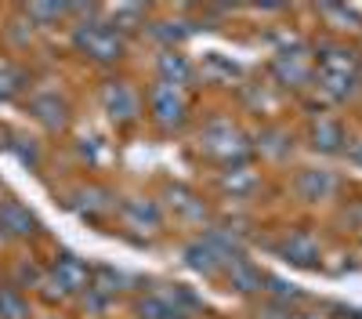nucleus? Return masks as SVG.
Instances as JSON below:
<instances>
[{
  "label": "nucleus",
  "mask_w": 362,
  "mask_h": 319,
  "mask_svg": "<svg viewBox=\"0 0 362 319\" xmlns=\"http://www.w3.org/2000/svg\"><path fill=\"white\" fill-rule=\"evenodd\" d=\"M312 58H315L312 91L326 105H344L348 98H355L358 83H362V54L355 44L326 37L312 47Z\"/></svg>",
  "instance_id": "obj_1"
},
{
  "label": "nucleus",
  "mask_w": 362,
  "mask_h": 319,
  "mask_svg": "<svg viewBox=\"0 0 362 319\" xmlns=\"http://www.w3.org/2000/svg\"><path fill=\"white\" fill-rule=\"evenodd\" d=\"M312 76H315V58H312V47H305V44L279 47L268 58V80L279 91H308Z\"/></svg>",
  "instance_id": "obj_6"
},
{
  "label": "nucleus",
  "mask_w": 362,
  "mask_h": 319,
  "mask_svg": "<svg viewBox=\"0 0 362 319\" xmlns=\"http://www.w3.org/2000/svg\"><path fill=\"white\" fill-rule=\"evenodd\" d=\"M98 102H102V112L109 116V124H116V127H134L145 116L141 91L124 76H109L98 91Z\"/></svg>",
  "instance_id": "obj_8"
},
{
  "label": "nucleus",
  "mask_w": 362,
  "mask_h": 319,
  "mask_svg": "<svg viewBox=\"0 0 362 319\" xmlns=\"http://www.w3.org/2000/svg\"><path fill=\"white\" fill-rule=\"evenodd\" d=\"M348 221H351V228L362 232V199H355L351 207H348Z\"/></svg>",
  "instance_id": "obj_28"
},
{
  "label": "nucleus",
  "mask_w": 362,
  "mask_h": 319,
  "mask_svg": "<svg viewBox=\"0 0 362 319\" xmlns=\"http://www.w3.org/2000/svg\"><path fill=\"white\" fill-rule=\"evenodd\" d=\"M218 189L228 196V199H250L261 192V170H254L250 163H235V167H225L218 174Z\"/></svg>",
  "instance_id": "obj_18"
},
{
  "label": "nucleus",
  "mask_w": 362,
  "mask_h": 319,
  "mask_svg": "<svg viewBox=\"0 0 362 319\" xmlns=\"http://www.w3.org/2000/svg\"><path fill=\"white\" fill-rule=\"evenodd\" d=\"M66 15H69V4H25V18L33 25H40V29L58 25Z\"/></svg>",
  "instance_id": "obj_25"
},
{
  "label": "nucleus",
  "mask_w": 362,
  "mask_h": 319,
  "mask_svg": "<svg viewBox=\"0 0 362 319\" xmlns=\"http://www.w3.org/2000/svg\"><path fill=\"white\" fill-rule=\"evenodd\" d=\"M109 25L116 33H138L141 25H148V8L145 4H116L109 8Z\"/></svg>",
  "instance_id": "obj_22"
},
{
  "label": "nucleus",
  "mask_w": 362,
  "mask_h": 319,
  "mask_svg": "<svg viewBox=\"0 0 362 319\" xmlns=\"http://www.w3.org/2000/svg\"><path fill=\"white\" fill-rule=\"evenodd\" d=\"M73 47L95 66H116L127 54V37L116 33L105 18H83L73 25Z\"/></svg>",
  "instance_id": "obj_4"
},
{
  "label": "nucleus",
  "mask_w": 362,
  "mask_h": 319,
  "mask_svg": "<svg viewBox=\"0 0 362 319\" xmlns=\"http://www.w3.org/2000/svg\"><path fill=\"white\" fill-rule=\"evenodd\" d=\"M264 319H297V315H290V312H279V308H272V305H268V315H264Z\"/></svg>",
  "instance_id": "obj_29"
},
{
  "label": "nucleus",
  "mask_w": 362,
  "mask_h": 319,
  "mask_svg": "<svg viewBox=\"0 0 362 319\" xmlns=\"http://www.w3.org/2000/svg\"><path fill=\"white\" fill-rule=\"evenodd\" d=\"M69 207L80 218H87V221H109V218H116V196L105 185H98V182H87V185L73 189Z\"/></svg>",
  "instance_id": "obj_13"
},
{
  "label": "nucleus",
  "mask_w": 362,
  "mask_h": 319,
  "mask_svg": "<svg viewBox=\"0 0 362 319\" xmlns=\"http://www.w3.org/2000/svg\"><path fill=\"white\" fill-rule=\"evenodd\" d=\"M344 156L362 170V138H348V149H344Z\"/></svg>",
  "instance_id": "obj_27"
},
{
  "label": "nucleus",
  "mask_w": 362,
  "mask_h": 319,
  "mask_svg": "<svg viewBox=\"0 0 362 319\" xmlns=\"http://www.w3.org/2000/svg\"><path fill=\"white\" fill-rule=\"evenodd\" d=\"M47 276L66 290V298H76L90 286V265L83 257H76L73 250H58L47 265Z\"/></svg>",
  "instance_id": "obj_12"
},
{
  "label": "nucleus",
  "mask_w": 362,
  "mask_h": 319,
  "mask_svg": "<svg viewBox=\"0 0 362 319\" xmlns=\"http://www.w3.org/2000/svg\"><path fill=\"white\" fill-rule=\"evenodd\" d=\"M25 87H29V76H25L18 66H0V102L18 98Z\"/></svg>",
  "instance_id": "obj_26"
},
{
  "label": "nucleus",
  "mask_w": 362,
  "mask_h": 319,
  "mask_svg": "<svg viewBox=\"0 0 362 319\" xmlns=\"http://www.w3.org/2000/svg\"><path fill=\"white\" fill-rule=\"evenodd\" d=\"M308 149L319 156H341L348 149V127L337 112H315L308 120Z\"/></svg>",
  "instance_id": "obj_10"
},
{
  "label": "nucleus",
  "mask_w": 362,
  "mask_h": 319,
  "mask_svg": "<svg viewBox=\"0 0 362 319\" xmlns=\"http://www.w3.org/2000/svg\"><path fill=\"white\" fill-rule=\"evenodd\" d=\"M279 257L286 265H297V269H322L326 257H322V243L315 232L308 228H286V236L279 240Z\"/></svg>",
  "instance_id": "obj_11"
},
{
  "label": "nucleus",
  "mask_w": 362,
  "mask_h": 319,
  "mask_svg": "<svg viewBox=\"0 0 362 319\" xmlns=\"http://www.w3.org/2000/svg\"><path fill=\"white\" fill-rule=\"evenodd\" d=\"M29 116L47 127V131H66L69 127V102L58 95V91H33L29 95Z\"/></svg>",
  "instance_id": "obj_16"
},
{
  "label": "nucleus",
  "mask_w": 362,
  "mask_h": 319,
  "mask_svg": "<svg viewBox=\"0 0 362 319\" xmlns=\"http://www.w3.org/2000/svg\"><path fill=\"white\" fill-rule=\"evenodd\" d=\"M131 286V276H124L119 269H109V265H95L90 269V290L105 294L109 301H116V294H124Z\"/></svg>",
  "instance_id": "obj_23"
},
{
  "label": "nucleus",
  "mask_w": 362,
  "mask_h": 319,
  "mask_svg": "<svg viewBox=\"0 0 362 319\" xmlns=\"http://www.w3.org/2000/svg\"><path fill=\"white\" fill-rule=\"evenodd\" d=\"M167 207L174 211V218L181 221H192V225H203L206 221V203L199 192L185 189V185H170L167 189Z\"/></svg>",
  "instance_id": "obj_20"
},
{
  "label": "nucleus",
  "mask_w": 362,
  "mask_h": 319,
  "mask_svg": "<svg viewBox=\"0 0 362 319\" xmlns=\"http://www.w3.org/2000/svg\"><path fill=\"white\" fill-rule=\"evenodd\" d=\"M0 236L4 240H37L40 236V218L18 199H0Z\"/></svg>",
  "instance_id": "obj_14"
},
{
  "label": "nucleus",
  "mask_w": 362,
  "mask_h": 319,
  "mask_svg": "<svg viewBox=\"0 0 362 319\" xmlns=\"http://www.w3.org/2000/svg\"><path fill=\"white\" fill-rule=\"evenodd\" d=\"M221 279H225V286L232 290V294H239V298L264 294V272H261L257 261L247 257V254L232 257L228 265H225V272H221Z\"/></svg>",
  "instance_id": "obj_15"
},
{
  "label": "nucleus",
  "mask_w": 362,
  "mask_h": 319,
  "mask_svg": "<svg viewBox=\"0 0 362 319\" xmlns=\"http://www.w3.org/2000/svg\"><path fill=\"white\" fill-rule=\"evenodd\" d=\"M315 11L326 18L329 33H334L337 40H348V33H362V15L355 8H348V4H322Z\"/></svg>",
  "instance_id": "obj_21"
},
{
  "label": "nucleus",
  "mask_w": 362,
  "mask_h": 319,
  "mask_svg": "<svg viewBox=\"0 0 362 319\" xmlns=\"http://www.w3.org/2000/svg\"><path fill=\"white\" fill-rule=\"evenodd\" d=\"M250 149H254L257 156H264L268 163H283V160H290V153H293V134H290L283 124H264V127L257 131V138H254Z\"/></svg>",
  "instance_id": "obj_19"
},
{
  "label": "nucleus",
  "mask_w": 362,
  "mask_h": 319,
  "mask_svg": "<svg viewBox=\"0 0 362 319\" xmlns=\"http://www.w3.org/2000/svg\"><path fill=\"white\" fill-rule=\"evenodd\" d=\"M145 112L163 134H174L189 124L192 116V98L185 87H174V83H163V80H153L145 87Z\"/></svg>",
  "instance_id": "obj_5"
},
{
  "label": "nucleus",
  "mask_w": 362,
  "mask_h": 319,
  "mask_svg": "<svg viewBox=\"0 0 362 319\" xmlns=\"http://www.w3.org/2000/svg\"><path fill=\"white\" fill-rule=\"evenodd\" d=\"M134 315L138 319H199L203 301L185 283H163L134 298Z\"/></svg>",
  "instance_id": "obj_3"
},
{
  "label": "nucleus",
  "mask_w": 362,
  "mask_h": 319,
  "mask_svg": "<svg viewBox=\"0 0 362 319\" xmlns=\"http://www.w3.org/2000/svg\"><path fill=\"white\" fill-rule=\"evenodd\" d=\"M293 196L308 207H319V203H334L341 196V174L329 167H297L293 182H290Z\"/></svg>",
  "instance_id": "obj_9"
},
{
  "label": "nucleus",
  "mask_w": 362,
  "mask_h": 319,
  "mask_svg": "<svg viewBox=\"0 0 362 319\" xmlns=\"http://www.w3.org/2000/svg\"><path fill=\"white\" fill-rule=\"evenodd\" d=\"M116 218L124 225L127 236H138V240H156L163 225H167V214H163V203L153 199V196H124L116 199Z\"/></svg>",
  "instance_id": "obj_7"
},
{
  "label": "nucleus",
  "mask_w": 362,
  "mask_h": 319,
  "mask_svg": "<svg viewBox=\"0 0 362 319\" xmlns=\"http://www.w3.org/2000/svg\"><path fill=\"white\" fill-rule=\"evenodd\" d=\"M0 319H33V305L15 283L0 286Z\"/></svg>",
  "instance_id": "obj_24"
},
{
  "label": "nucleus",
  "mask_w": 362,
  "mask_h": 319,
  "mask_svg": "<svg viewBox=\"0 0 362 319\" xmlns=\"http://www.w3.org/2000/svg\"><path fill=\"white\" fill-rule=\"evenodd\" d=\"M196 149H199L210 163H218L221 170H225V167H235V163H247V160L254 156L250 138L243 134V127H239L232 116H210V120L199 127Z\"/></svg>",
  "instance_id": "obj_2"
},
{
  "label": "nucleus",
  "mask_w": 362,
  "mask_h": 319,
  "mask_svg": "<svg viewBox=\"0 0 362 319\" xmlns=\"http://www.w3.org/2000/svg\"><path fill=\"white\" fill-rule=\"evenodd\" d=\"M153 66H156V80L174 83V87H185V91H189V87L196 83V76H199V66L192 62L185 51H160Z\"/></svg>",
  "instance_id": "obj_17"
}]
</instances>
